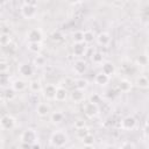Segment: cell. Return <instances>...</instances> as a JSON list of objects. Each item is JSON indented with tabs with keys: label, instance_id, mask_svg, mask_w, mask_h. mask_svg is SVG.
<instances>
[{
	"label": "cell",
	"instance_id": "cell-40",
	"mask_svg": "<svg viewBox=\"0 0 149 149\" xmlns=\"http://www.w3.org/2000/svg\"><path fill=\"white\" fill-rule=\"evenodd\" d=\"M83 126H85V121H83V120H77V121L74 122V128L83 127Z\"/></svg>",
	"mask_w": 149,
	"mask_h": 149
},
{
	"label": "cell",
	"instance_id": "cell-6",
	"mask_svg": "<svg viewBox=\"0 0 149 149\" xmlns=\"http://www.w3.org/2000/svg\"><path fill=\"white\" fill-rule=\"evenodd\" d=\"M136 125H137V120H136L135 116H133V115H127V116L122 118L121 121H120V127H121V129L127 130V132L133 130V129L136 127Z\"/></svg>",
	"mask_w": 149,
	"mask_h": 149
},
{
	"label": "cell",
	"instance_id": "cell-37",
	"mask_svg": "<svg viewBox=\"0 0 149 149\" xmlns=\"http://www.w3.org/2000/svg\"><path fill=\"white\" fill-rule=\"evenodd\" d=\"M15 93H16V92L10 87V88H7V90H6V94H5V95H6L7 99H13V98L15 97Z\"/></svg>",
	"mask_w": 149,
	"mask_h": 149
},
{
	"label": "cell",
	"instance_id": "cell-1",
	"mask_svg": "<svg viewBox=\"0 0 149 149\" xmlns=\"http://www.w3.org/2000/svg\"><path fill=\"white\" fill-rule=\"evenodd\" d=\"M69 141H70L69 134L63 129H57L50 134L49 146L54 148H63L69 143Z\"/></svg>",
	"mask_w": 149,
	"mask_h": 149
},
{
	"label": "cell",
	"instance_id": "cell-38",
	"mask_svg": "<svg viewBox=\"0 0 149 149\" xmlns=\"http://www.w3.org/2000/svg\"><path fill=\"white\" fill-rule=\"evenodd\" d=\"M23 3H24V5H28V6L37 7V5H38V0H23Z\"/></svg>",
	"mask_w": 149,
	"mask_h": 149
},
{
	"label": "cell",
	"instance_id": "cell-26",
	"mask_svg": "<svg viewBox=\"0 0 149 149\" xmlns=\"http://www.w3.org/2000/svg\"><path fill=\"white\" fill-rule=\"evenodd\" d=\"M91 61H92V63L95 64V65H101L102 62H104V54L100 52V51L93 52V55L91 56Z\"/></svg>",
	"mask_w": 149,
	"mask_h": 149
},
{
	"label": "cell",
	"instance_id": "cell-16",
	"mask_svg": "<svg viewBox=\"0 0 149 149\" xmlns=\"http://www.w3.org/2000/svg\"><path fill=\"white\" fill-rule=\"evenodd\" d=\"M68 97H69V91L63 86H57L56 94H55V100L58 101V102H63L68 99Z\"/></svg>",
	"mask_w": 149,
	"mask_h": 149
},
{
	"label": "cell",
	"instance_id": "cell-31",
	"mask_svg": "<svg viewBox=\"0 0 149 149\" xmlns=\"http://www.w3.org/2000/svg\"><path fill=\"white\" fill-rule=\"evenodd\" d=\"M90 133V130H88V128L86 127V125L85 126H83V127H78V128H76V136L79 139V140H81L86 134H88Z\"/></svg>",
	"mask_w": 149,
	"mask_h": 149
},
{
	"label": "cell",
	"instance_id": "cell-23",
	"mask_svg": "<svg viewBox=\"0 0 149 149\" xmlns=\"http://www.w3.org/2000/svg\"><path fill=\"white\" fill-rule=\"evenodd\" d=\"M28 87H29V90L31 91V92H34V93H37V92H41L42 91V84H41V81L40 80H37V79H33V80H30L29 83H28Z\"/></svg>",
	"mask_w": 149,
	"mask_h": 149
},
{
	"label": "cell",
	"instance_id": "cell-42",
	"mask_svg": "<svg viewBox=\"0 0 149 149\" xmlns=\"http://www.w3.org/2000/svg\"><path fill=\"white\" fill-rule=\"evenodd\" d=\"M7 3V0H0V7H2V6H5Z\"/></svg>",
	"mask_w": 149,
	"mask_h": 149
},
{
	"label": "cell",
	"instance_id": "cell-19",
	"mask_svg": "<svg viewBox=\"0 0 149 149\" xmlns=\"http://www.w3.org/2000/svg\"><path fill=\"white\" fill-rule=\"evenodd\" d=\"M135 85L141 90H147L149 87V79L146 74H140L135 79Z\"/></svg>",
	"mask_w": 149,
	"mask_h": 149
},
{
	"label": "cell",
	"instance_id": "cell-24",
	"mask_svg": "<svg viewBox=\"0 0 149 149\" xmlns=\"http://www.w3.org/2000/svg\"><path fill=\"white\" fill-rule=\"evenodd\" d=\"M45 63H47V59H45V57L42 56L41 54H37V55L34 57V59H33V65H34L35 68H43V66L45 65Z\"/></svg>",
	"mask_w": 149,
	"mask_h": 149
},
{
	"label": "cell",
	"instance_id": "cell-25",
	"mask_svg": "<svg viewBox=\"0 0 149 149\" xmlns=\"http://www.w3.org/2000/svg\"><path fill=\"white\" fill-rule=\"evenodd\" d=\"M73 84H74V87H76V88H79V90H83V91H85V90L88 87V81H87V79H85V78H83V77L77 78Z\"/></svg>",
	"mask_w": 149,
	"mask_h": 149
},
{
	"label": "cell",
	"instance_id": "cell-2",
	"mask_svg": "<svg viewBox=\"0 0 149 149\" xmlns=\"http://www.w3.org/2000/svg\"><path fill=\"white\" fill-rule=\"evenodd\" d=\"M38 134L34 128H26L20 135V143L23 147H36L38 143Z\"/></svg>",
	"mask_w": 149,
	"mask_h": 149
},
{
	"label": "cell",
	"instance_id": "cell-10",
	"mask_svg": "<svg viewBox=\"0 0 149 149\" xmlns=\"http://www.w3.org/2000/svg\"><path fill=\"white\" fill-rule=\"evenodd\" d=\"M56 88L57 86L55 84H47L42 87V94L44 97V99L47 100H55V94H56Z\"/></svg>",
	"mask_w": 149,
	"mask_h": 149
},
{
	"label": "cell",
	"instance_id": "cell-14",
	"mask_svg": "<svg viewBox=\"0 0 149 149\" xmlns=\"http://www.w3.org/2000/svg\"><path fill=\"white\" fill-rule=\"evenodd\" d=\"M50 112H51V108H50L48 102H40V104H37V106H36V114L38 116L45 118V116H48L50 114Z\"/></svg>",
	"mask_w": 149,
	"mask_h": 149
},
{
	"label": "cell",
	"instance_id": "cell-39",
	"mask_svg": "<svg viewBox=\"0 0 149 149\" xmlns=\"http://www.w3.org/2000/svg\"><path fill=\"white\" fill-rule=\"evenodd\" d=\"M120 147L121 148H135V144L132 143V142H129V141H126L122 144H120Z\"/></svg>",
	"mask_w": 149,
	"mask_h": 149
},
{
	"label": "cell",
	"instance_id": "cell-11",
	"mask_svg": "<svg viewBox=\"0 0 149 149\" xmlns=\"http://www.w3.org/2000/svg\"><path fill=\"white\" fill-rule=\"evenodd\" d=\"M69 95H70L71 101L74 102V104H80V102H83L85 100V91L76 88V87H74V90H72L69 93Z\"/></svg>",
	"mask_w": 149,
	"mask_h": 149
},
{
	"label": "cell",
	"instance_id": "cell-15",
	"mask_svg": "<svg viewBox=\"0 0 149 149\" xmlns=\"http://www.w3.org/2000/svg\"><path fill=\"white\" fill-rule=\"evenodd\" d=\"M100 66H101V72H104L105 74H107L109 77H112L115 73V71H116L115 65L112 62H109V61H104Z\"/></svg>",
	"mask_w": 149,
	"mask_h": 149
},
{
	"label": "cell",
	"instance_id": "cell-29",
	"mask_svg": "<svg viewBox=\"0 0 149 149\" xmlns=\"http://www.w3.org/2000/svg\"><path fill=\"white\" fill-rule=\"evenodd\" d=\"M135 62H136V64H137L139 66H141V68H146V66L148 65V62H149L147 52H144L143 55L137 56V58H136V61H135Z\"/></svg>",
	"mask_w": 149,
	"mask_h": 149
},
{
	"label": "cell",
	"instance_id": "cell-8",
	"mask_svg": "<svg viewBox=\"0 0 149 149\" xmlns=\"http://www.w3.org/2000/svg\"><path fill=\"white\" fill-rule=\"evenodd\" d=\"M17 71L23 78H30L34 74L35 66L30 63H21L17 66Z\"/></svg>",
	"mask_w": 149,
	"mask_h": 149
},
{
	"label": "cell",
	"instance_id": "cell-30",
	"mask_svg": "<svg viewBox=\"0 0 149 149\" xmlns=\"http://www.w3.org/2000/svg\"><path fill=\"white\" fill-rule=\"evenodd\" d=\"M10 84V78L7 72H0V87H6Z\"/></svg>",
	"mask_w": 149,
	"mask_h": 149
},
{
	"label": "cell",
	"instance_id": "cell-5",
	"mask_svg": "<svg viewBox=\"0 0 149 149\" xmlns=\"http://www.w3.org/2000/svg\"><path fill=\"white\" fill-rule=\"evenodd\" d=\"M20 13L22 15L23 19L26 20H33L36 17L37 15V7H34V6H28V5H22L21 8H20Z\"/></svg>",
	"mask_w": 149,
	"mask_h": 149
},
{
	"label": "cell",
	"instance_id": "cell-34",
	"mask_svg": "<svg viewBox=\"0 0 149 149\" xmlns=\"http://www.w3.org/2000/svg\"><path fill=\"white\" fill-rule=\"evenodd\" d=\"M10 41H12V38H10L9 34H1L0 35V44L1 45L6 47V45H8L10 43Z\"/></svg>",
	"mask_w": 149,
	"mask_h": 149
},
{
	"label": "cell",
	"instance_id": "cell-21",
	"mask_svg": "<svg viewBox=\"0 0 149 149\" xmlns=\"http://www.w3.org/2000/svg\"><path fill=\"white\" fill-rule=\"evenodd\" d=\"M64 118H65V115H64V113L61 112V111H56V112L50 113V121H51L52 123H55V125L61 123V122L64 120Z\"/></svg>",
	"mask_w": 149,
	"mask_h": 149
},
{
	"label": "cell",
	"instance_id": "cell-28",
	"mask_svg": "<svg viewBox=\"0 0 149 149\" xmlns=\"http://www.w3.org/2000/svg\"><path fill=\"white\" fill-rule=\"evenodd\" d=\"M80 141H81V143L84 144V147H92V146L94 144V142H95V139H94V136H93L91 133H88V134H86Z\"/></svg>",
	"mask_w": 149,
	"mask_h": 149
},
{
	"label": "cell",
	"instance_id": "cell-18",
	"mask_svg": "<svg viewBox=\"0 0 149 149\" xmlns=\"http://www.w3.org/2000/svg\"><path fill=\"white\" fill-rule=\"evenodd\" d=\"M27 86H28V84L23 80V79H15V80H13L12 81V84H10V87L17 93V92H23L26 88H27Z\"/></svg>",
	"mask_w": 149,
	"mask_h": 149
},
{
	"label": "cell",
	"instance_id": "cell-41",
	"mask_svg": "<svg viewBox=\"0 0 149 149\" xmlns=\"http://www.w3.org/2000/svg\"><path fill=\"white\" fill-rule=\"evenodd\" d=\"M69 3H71V5H77V3H80L83 0H66Z\"/></svg>",
	"mask_w": 149,
	"mask_h": 149
},
{
	"label": "cell",
	"instance_id": "cell-4",
	"mask_svg": "<svg viewBox=\"0 0 149 149\" xmlns=\"http://www.w3.org/2000/svg\"><path fill=\"white\" fill-rule=\"evenodd\" d=\"M16 125V120L14 116L9 114H5L0 118V128L3 130H12Z\"/></svg>",
	"mask_w": 149,
	"mask_h": 149
},
{
	"label": "cell",
	"instance_id": "cell-32",
	"mask_svg": "<svg viewBox=\"0 0 149 149\" xmlns=\"http://www.w3.org/2000/svg\"><path fill=\"white\" fill-rule=\"evenodd\" d=\"M72 41H73V43L84 42V31L83 30H76L72 34Z\"/></svg>",
	"mask_w": 149,
	"mask_h": 149
},
{
	"label": "cell",
	"instance_id": "cell-17",
	"mask_svg": "<svg viewBox=\"0 0 149 149\" xmlns=\"http://www.w3.org/2000/svg\"><path fill=\"white\" fill-rule=\"evenodd\" d=\"M109 80H111V77L107 76V74H105V73L101 72V71L98 72V73L94 76V83H95L97 85H99V86H106V85H108Z\"/></svg>",
	"mask_w": 149,
	"mask_h": 149
},
{
	"label": "cell",
	"instance_id": "cell-7",
	"mask_svg": "<svg viewBox=\"0 0 149 149\" xmlns=\"http://www.w3.org/2000/svg\"><path fill=\"white\" fill-rule=\"evenodd\" d=\"M72 70H73V72H74L76 74L83 76V74H85V73L87 72L88 65H87V63H86L84 59L78 58V59H76V61L73 62V64H72Z\"/></svg>",
	"mask_w": 149,
	"mask_h": 149
},
{
	"label": "cell",
	"instance_id": "cell-9",
	"mask_svg": "<svg viewBox=\"0 0 149 149\" xmlns=\"http://www.w3.org/2000/svg\"><path fill=\"white\" fill-rule=\"evenodd\" d=\"M26 37H27V41L28 42H42L43 34H42V30L41 29L33 28V29H30V30L27 31Z\"/></svg>",
	"mask_w": 149,
	"mask_h": 149
},
{
	"label": "cell",
	"instance_id": "cell-33",
	"mask_svg": "<svg viewBox=\"0 0 149 149\" xmlns=\"http://www.w3.org/2000/svg\"><path fill=\"white\" fill-rule=\"evenodd\" d=\"M63 34L59 31V30H55V31H52L51 33V35H50V38L54 41V42H61L62 40H63Z\"/></svg>",
	"mask_w": 149,
	"mask_h": 149
},
{
	"label": "cell",
	"instance_id": "cell-22",
	"mask_svg": "<svg viewBox=\"0 0 149 149\" xmlns=\"http://www.w3.org/2000/svg\"><path fill=\"white\" fill-rule=\"evenodd\" d=\"M27 49L31 52V54H40L41 50H42V44L41 42H28L27 43Z\"/></svg>",
	"mask_w": 149,
	"mask_h": 149
},
{
	"label": "cell",
	"instance_id": "cell-13",
	"mask_svg": "<svg viewBox=\"0 0 149 149\" xmlns=\"http://www.w3.org/2000/svg\"><path fill=\"white\" fill-rule=\"evenodd\" d=\"M87 51V44L84 43V42H78V43H73L72 45V52H73V56L76 57H81L86 54Z\"/></svg>",
	"mask_w": 149,
	"mask_h": 149
},
{
	"label": "cell",
	"instance_id": "cell-27",
	"mask_svg": "<svg viewBox=\"0 0 149 149\" xmlns=\"http://www.w3.org/2000/svg\"><path fill=\"white\" fill-rule=\"evenodd\" d=\"M95 41V34L92 30H85L84 31V43H86L87 45L93 43Z\"/></svg>",
	"mask_w": 149,
	"mask_h": 149
},
{
	"label": "cell",
	"instance_id": "cell-20",
	"mask_svg": "<svg viewBox=\"0 0 149 149\" xmlns=\"http://www.w3.org/2000/svg\"><path fill=\"white\" fill-rule=\"evenodd\" d=\"M118 87H119V91H120V92H122V93H128V92H130V90L133 88V83H132L130 80H128V79H121V80L119 81Z\"/></svg>",
	"mask_w": 149,
	"mask_h": 149
},
{
	"label": "cell",
	"instance_id": "cell-12",
	"mask_svg": "<svg viewBox=\"0 0 149 149\" xmlns=\"http://www.w3.org/2000/svg\"><path fill=\"white\" fill-rule=\"evenodd\" d=\"M95 41L101 47H108L112 42V37L107 31H101L98 35H95Z\"/></svg>",
	"mask_w": 149,
	"mask_h": 149
},
{
	"label": "cell",
	"instance_id": "cell-3",
	"mask_svg": "<svg viewBox=\"0 0 149 149\" xmlns=\"http://www.w3.org/2000/svg\"><path fill=\"white\" fill-rule=\"evenodd\" d=\"M83 112L85 114L86 118L88 119H93L95 116L99 115V112H100V108H99V105L98 104H94L92 101H87L83 105Z\"/></svg>",
	"mask_w": 149,
	"mask_h": 149
},
{
	"label": "cell",
	"instance_id": "cell-36",
	"mask_svg": "<svg viewBox=\"0 0 149 149\" xmlns=\"http://www.w3.org/2000/svg\"><path fill=\"white\" fill-rule=\"evenodd\" d=\"M9 64L5 61H0V72H8Z\"/></svg>",
	"mask_w": 149,
	"mask_h": 149
},
{
	"label": "cell",
	"instance_id": "cell-35",
	"mask_svg": "<svg viewBox=\"0 0 149 149\" xmlns=\"http://www.w3.org/2000/svg\"><path fill=\"white\" fill-rule=\"evenodd\" d=\"M88 101H92V102L99 105V104L101 102V97H100L98 93H93V94L90 95V100H88Z\"/></svg>",
	"mask_w": 149,
	"mask_h": 149
}]
</instances>
